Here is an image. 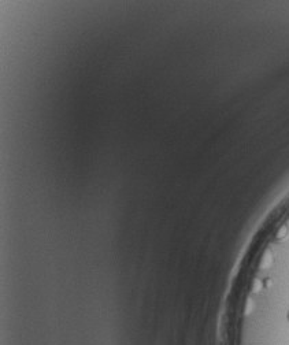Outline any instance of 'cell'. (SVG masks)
Masks as SVG:
<instances>
[{"label":"cell","mask_w":289,"mask_h":345,"mask_svg":"<svg viewBox=\"0 0 289 345\" xmlns=\"http://www.w3.org/2000/svg\"><path fill=\"white\" fill-rule=\"evenodd\" d=\"M274 265V255L271 252L270 248H266L265 252H263L261 258H259V262H258V269L259 270H269L273 267Z\"/></svg>","instance_id":"6da1fadb"},{"label":"cell","mask_w":289,"mask_h":345,"mask_svg":"<svg viewBox=\"0 0 289 345\" xmlns=\"http://www.w3.org/2000/svg\"><path fill=\"white\" fill-rule=\"evenodd\" d=\"M288 236H289V225L284 224V225H281L280 228H278V230L276 232L274 238H276L277 241H282V240H285Z\"/></svg>","instance_id":"7a4b0ae2"},{"label":"cell","mask_w":289,"mask_h":345,"mask_svg":"<svg viewBox=\"0 0 289 345\" xmlns=\"http://www.w3.org/2000/svg\"><path fill=\"white\" fill-rule=\"evenodd\" d=\"M263 288H265V281L261 278H253L252 283H251V292L259 293L261 291H263Z\"/></svg>","instance_id":"3957f363"},{"label":"cell","mask_w":289,"mask_h":345,"mask_svg":"<svg viewBox=\"0 0 289 345\" xmlns=\"http://www.w3.org/2000/svg\"><path fill=\"white\" fill-rule=\"evenodd\" d=\"M288 321H289V312H288Z\"/></svg>","instance_id":"277c9868"}]
</instances>
